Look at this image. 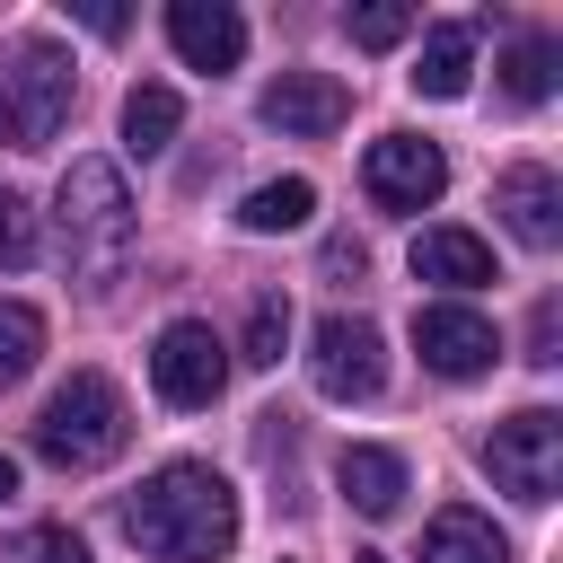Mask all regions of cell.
<instances>
[{"mask_svg": "<svg viewBox=\"0 0 563 563\" xmlns=\"http://www.w3.org/2000/svg\"><path fill=\"white\" fill-rule=\"evenodd\" d=\"M123 528L150 563H220L238 545V484L202 457H167L132 501H123Z\"/></svg>", "mask_w": 563, "mask_h": 563, "instance_id": "6da1fadb", "label": "cell"}, {"mask_svg": "<svg viewBox=\"0 0 563 563\" xmlns=\"http://www.w3.org/2000/svg\"><path fill=\"white\" fill-rule=\"evenodd\" d=\"M53 229H62V264L79 282H114V264L132 255V194L114 158H70L62 194H53Z\"/></svg>", "mask_w": 563, "mask_h": 563, "instance_id": "7a4b0ae2", "label": "cell"}, {"mask_svg": "<svg viewBox=\"0 0 563 563\" xmlns=\"http://www.w3.org/2000/svg\"><path fill=\"white\" fill-rule=\"evenodd\" d=\"M123 440H132V405L106 369H70L35 413V457L62 466V475H88V466L123 457Z\"/></svg>", "mask_w": 563, "mask_h": 563, "instance_id": "3957f363", "label": "cell"}, {"mask_svg": "<svg viewBox=\"0 0 563 563\" xmlns=\"http://www.w3.org/2000/svg\"><path fill=\"white\" fill-rule=\"evenodd\" d=\"M70 106H79V79H70V53L62 44L26 35V44L0 53V141L9 150H44L70 123Z\"/></svg>", "mask_w": 563, "mask_h": 563, "instance_id": "277c9868", "label": "cell"}, {"mask_svg": "<svg viewBox=\"0 0 563 563\" xmlns=\"http://www.w3.org/2000/svg\"><path fill=\"white\" fill-rule=\"evenodd\" d=\"M484 475H493L510 501L545 510V501H554V484H563V413L528 405V413L493 422V440H484Z\"/></svg>", "mask_w": 563, "mask_h": 563, "instance_id": "5b68a950", "label": "cell"}, {"mask_svg": "<svg viewBox=\"0 0 563 563\" xmlns=\"http://www.w3.org/2000/svg\"><path fill=\"white\" fill-rule=\"evenodd\" d=\"M150 387H158L176 413H202V405H220V387H229V343H220L202 317H176V325H158V343H150Z\"/></svg>", "mask_w": 563, "mask_h": 563, "instance_id": "8992f818", "label": "cell"}, {"mask_svg": "<svg viewBox=\"0 0 563 563\" xmlns=\"http://www.w3.org/2000/svg\"><path fill=\"white\" fill-rule=\"evenodd\" d=\"M308 378H317V396H334V405L378 396V387H387V343H378V325L352 317V308H334V317L308 334Z\"/></svg>", "mask_w": 563, "mask_h": 563, "instance_id": "52a82bcc", "label": "cell"}, {"mask_svg": "<svg viewBox=\"0 0 563 563\" xmlns=\"http://www.w3.org/2000/svg\"><path fill=\"white\" fill-rule=\"evenodd\" d=\"M361 185H369L378 211H431V202L449 194V158H440V141H422V132H378L369 158H361Z\"/></svg>", "mask_w": 563, "mask_h": 563, "instance_id": "ba28073f", "label": "cell"}, {"mask_svg": "<svg viewBox=\"0 0 563 563\" xmlns=\"http://www.w3.org/2000/svg\"><path fill=\"white\" fill-rule=\"evenodd\" d=\"M413 352L431 378H484L501 361V325L466 299H431V308H413Z\"/></svg>", "mask_w": 563, "mask_h": 563, "instance_id": "9c48e42d", "label": "cell"}, {"mask_svg": "<svg viewBox=\"0 0 563 563\" xmlns=\"http://www.w3.org/2000/svg\"><path fill=\"white\" fill-rule=\"evenodd\" d=\"M343 114H352V88L334 70H282L264 88V123L290 141H325V132H343Z\"/></svg>", "mask_w": 563, "mask_h": 563, "instance_id": "30bf717a", "label": "cell"}, {"mask_svg": "<svg viewBox=\"0 0 563 563\" xmlns=\"http://www.w3.org/2000/svg\"><path fill=\"white\" fill-rule=\"evenodd\" d=\"M167 44H176V62L185 70H238V53H246V18L229 9V0H167Z\"/></svg>", "mask_w": 563, "mask_h": 563, "instance_id": "8fae6325", "label": "cell"}, {"mask_svg": "<svg viewBox=\"0 0 563 563\" xmlns=\"http://www.w3.org/2000/svg\"><path fill=\"white\" fill-rule=\"evenodd\" d=\"M493 211H501V229L519 246H554L563 238V185H554V167H501Z\"/></svg>", "mask_w": 563, "mask_h": 563, "instance_id": "7c38bea8", "label": "cell"}, {"mask_svg": "<svg viewBox=\"0 0 563 563\" xmlns=\"http://www.w3.org/2000/svg\"><path fill=\"white\" fill-rule=\"evenodd\" d=\"M334 484H343V501H352L361 519H396V510H405V457L378 449V440H352V449L334 457Z\"/></svg>", "mask_w": 563, "mask_h": 563, "instance_id": "4fadbf2b", "label": "cell"}, {"mask_svg": "<svg viewBox=\"0 0 563 563\" xmlns=\"http://www.w3.org/2000/svg\"><path fill=\"white\" fill-rule=\"evenodd\" d=\"M413 282L484 290V282H493V246H484L475 229H422V238H413Z\"/></svg>", "mask_w": 563, "mask_h": 563, "instance_id": "5bb4252c", "label": "cell"}, {"mask_svg": "<svg viewBox=\"0 0 563 563\" xmlns=\"http://www.w3.org/2000/svg\"><path fill=\"white\" fill-rule=\"evenodd\" d=\"M466 79H475V26H466V18H440V26H422L413 88H422V97H466Z\"/></svg>", "mask_w": 563, "mask_h": 563, "instance_id": "9a60e30c", "label": "cell"}, {"mask_svg": "<svg viewBox=\"0 0 563 563\" xmlns=\"http://www.w3.org/2000/svg\"><path fill=\"white\" fill-rule=\"evenodd\" d=\"M422 563H510V537L484 519V510H440L431 528H422Z\"/></svg>", "mask_w": 563, "mask_h": 563, "instance_id": "2e32d148", "label": "cell"}, {"mask_svg": "<svg viewBox=\"0 0 563 563\" xmlns=\"http://www.w3.org/2000/svg\"><path fill=\"white\" fill-rule=\"evenodd\" d=\"M176 123H185V97H176L167 79H141V88L123 97V150H132V158H158V150L176 141Z\"/></svg>", "mask_w": 563, "mask_h": 563, "instance_id": "e0dca14e", "label": "cell"}, {"mask_svg": "<svg viewBox=\"0 0 563 563\" xmlns=\"http://www.w3.org/2000/svg\"><path fill=\"white\" fill-rule=\"evenodd\" d=\"M308 211H317V185H308V176H273V185H255V194L238 202V229L282 238V229H308Z\"/></svg>", "mask_w": 563, "mask_h": 563, "instance_id": "ac0fdd59", "label": "cell"}, {"mask_svg": "<svg viewBox=\"0 0 563 563\" xmlns=\"http://www.w3.org/2000/svg\"><path fill=\"white\" fill-rule=\"evenodd\" d=\"M554 62H563L554 35H519V44L501 53V97H510V106H545V97H554Z\"/></svg>", "mask_w": 563, "mask_h": 563, "instance_id": "d6986e66", "label": "cell"}, {"mask_svg": "<svg viewBox=\"0 0 563 563\" xmlns=\"http://www.w3.org/2000/svg\"><path fill=\"white\" fill-rule=\"evenodd\" d=\"M35 361H44V317L26 299H0V387H18Z\"/></svg>", "mask_w": 563, "mask_h": 563, "instance_id": "ffe728a7", "label": "cell"}, {"mask_svg": "<svg viewBox=\"0 0 563 563\" xmlns=\"http://www.w3.org/2000/svg\"><path fill=\"white\" fill-rule=\"evenodd\" d=\"M0 563H88V545H79L70 519H35V528H18L0 545Z\"/></svg>", "mask_w": 563, "mask_h": 563, "instance_id": "44dd1931", "label": "cell"}, {"mask_svg": "<svg viewBox=\"0 0 563 563\" xmlns=\"http://www.w3.org/2000/svg\"><path fill=\"white\" fill-rule=\"evenodd\" d=\"M343 35H352L361 53H387V44L413 35V9H405V0H361V9H343Z\"/></svg>", "mask_w": 563, "mask_h": 563, "instance_id": "7402d4cb", "label": "cell"}, {"mask_svg": "<svg viewBox=\"0 0 563 563\" xmlns=\"http://www.w3.org/2000/svg\"><path fill=\"white\" fill-rule=\"evenodd\" d=\"M282 343H290V299H282V290H264V299L246 308V361H255V369H273V361H282Z\"/></svg>", "mask_w": 563, "mask_h": 563, "instance_id": "603a6c76", "label": "cell"}, {"mask_svg": "<svg viewBox=\"0 0 563 563\" xmlns=\"http://www.w3.org/2000/svg\"><path fill=\"white\" fill-rule=\"evenodd\" d=\"M26 255H35V211H26V194L0 185V264H26Z\"/></svg>", "mask_w": 563, "mask_h": 563, "instance_id": "cb8c5ba5", "label": "cell"}, {"mask_svg": "<svg viewBox=\"0 0 563 563\" xmlns=\"http://www.w3.org/2000/svg\"><path fill=\"white\" fill-rule=\"evenodd\" d=\"M79 18H88L97 35H123V9H114V0H79Z\"/></svg>", "mask_w": 563, "mask_h": 563, "instance_id": "d4e9b609", "label": "cell"}, {"mask_svg": "<svg viewBox=\"0 0 563 563\" xmlns=\"http://www.w3.org/2000/svg\"><path fill=\"white\" fill-rule=\"evenodd\" d=\"M0 501H18V457L0 449Z\"/></svg>", "mask_w": 563, "mask_h": 563, "instance_id": "484cf974", "label": "cell"}]
</instances>
